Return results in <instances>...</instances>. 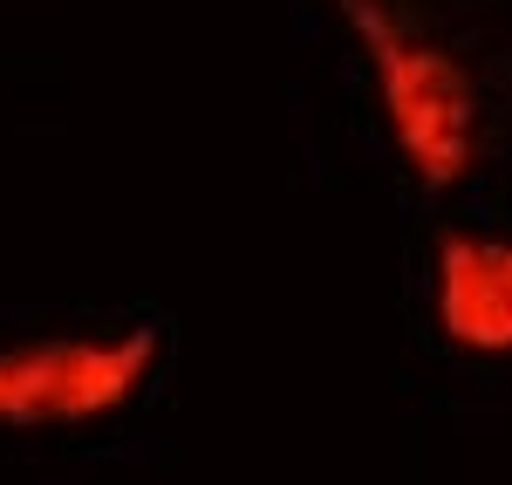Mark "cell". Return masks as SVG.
<instances>
[{"instance_id":"cell-3","label":"cell","mask_w":512,"mask_h":485,"mask_svg":"<svg viewBox=\"0 0 512 485\" xmlns=\"http://www.w3.org/2000/svg\"><path fill=\"white\" fill-rule=\"evenodd\" d=\"M431 328L472 363H512V233H437Z\"/></svg>"},{"instance_id":"cell-2","label":"cell","mask_w":512,"mask_h":485,"mask_svg":"<svg viewBox=\"0 0 512 485\" xmlns=\"http://www.w3.org/2000/svg\"><path fill=\"white\" fill-rule=\"evenodd\" d=\"M164 363V328H62L0 349V431H82L144 397Z\"/></svg>"},{"instance_id":"cell-1","label":"cell","mask_w":512,"mask_h":485,"mask_svg":"<svg viewBox=\"0 0 512 485\" xmlns=\"http://www.w3.org/2000/svg\"><path fill=\"white\" fill-rule=\"evenodd\" d=\"M349 28L403 171L424 192H465L485 164V82L410 0H328Z\"/></svg>"}]
</instances>
